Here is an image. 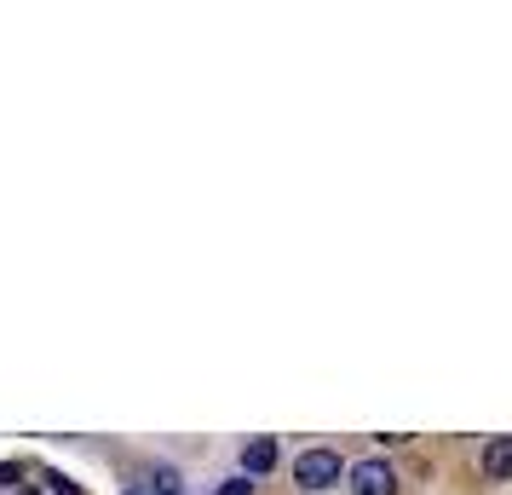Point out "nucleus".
I'll list each match as a JSON object with an SVG mask.
<instances>
[{"mask_svg":"<svg viewBox=\"0 0 512 495\" xmlns=\"http://www.w3.org/2000/svg\"><path fill=\"white\" fill-rule=\"evenodd\" d=\"M277 467V438H254V444L242 449V478H259V472Z\"/></svg>","mask_w":512,"mask_h":495,"instance_id":"obj_3","label":"nucleus"},{"mask_svg":"<svg viewBox=\"0 0 512 495\" xmlns=\"http://www.w3.org/2000/svg\"><path fill=\"white\" fill-rule=\"evenodd\" d=\"M484 472L489 478H512V438H489L484 444Z\"/></svg>","mask_w":512,"mask_h":495,"instance_id":"obj_4","label":"nucleus"},{"mask_svg":"<svg viewBox=\"0 0 512 495\" xmlns=\"http://www.w3.org/2000/svg\"><path fill=\"white\" fill-rule=\"evenodd\" d=\"M351 490L357 495H397V472L386 461H357L351 467Z\"/></svg>","mask_w":512,"mask_h":495,"instance_id":"obj_2","label":"nucleus"},{"mask_svg":"<svg viewBox=\"0 0 512 495\" xmlns=\"http://www.w3.org/2000/svg\"><path fill=\"white\" fill-rule=\"evenodd\" d=\"M18 495H41V490H18Z\"/></svg>","mask_w":512,"mask_h":495,"instance_id":"obj_8","label":"nucleus"},{"mask_svg":"<svg viewBox=\"0 0 512 495\" xmlns=\"http://www.w3.org/2000/svg\"><path fill=\"white\" fill-rule=\"evenodd\" d=\"M127 495H150V490H144V484H133V490H127Z\"/></svg>","mask_w":512,"mask_h":495,"instance_id":"obj_7","label":"nucleus"},{"mask_svg":"<svg viewBox=\"0 0 512 495\" xmlns=\"http://www.w3.org/2000/svg\"><path fill=\"white\" fill-rule=\"evenodd\" d=\"M144 490H150V495H179V472H173V467H156V478H150Z\"/></svg>","mask_w":512,"mask_h":495,"instance_id":"obj_5","label":"nucleus"},{"mask_svg":"<svg viewBox=\"0 0 512 495\" xmlns=\"http://www.w3.org/2000/svg\"><path fill=\"white\" fill-rule=\"evenodd\" d=\"M213 495H254V484H248V478H231V484H219Z\"/></svg>","mask_w":512,"mask_h":495,"instance_id":"obj_6","label":"nucleus"},{"mask_svg":"<svg viewBox=\"0 0 512 495\" xmlns=\"http://www.w3.org/2000/svg\"><path fill=\"white\" fill-rule=\"evenodd\" d=\"M294 478H300L305 490H328V484H340V455L334 449H305L300 461H294Z\"/></svg>","mask_w":512,"mask_h":495,"instance_id":"obj_1","label":"nucleus"}]
</instances>
